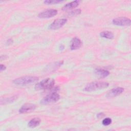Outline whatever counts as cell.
<instances>
[{"mask_svg": "<svg viewBox=\"0 0 131 131\" xmlns=\"http://www.w3.org/2000/svg\"><path fill=\"white\" fill-rule=\"evenodd\" d=\"M109 84L106 82H93L88 84L84 88V91L86 92H92L98 90L103 89L107 88Z\"/></svg>", "mask_w": 131, "mask_h": 131, "instance_id": "7a4b0ae2", "label": "cell"}, {"mask_svg": "<svg viewBox=\"0 0 131 131\" xmlns=\"http://www.w3.org/2000/svg\"><path fill=\"white\" fill-rule=\"evenodd\" d=\"M36 108L35 105L31 103H27L23 105L19 110L20 114H26L34 111Z\"/></svg>", "mask_w": 131, "mask_h": 131, "instance_id": "ba28073f", "label": "cell"}, {"mask_svg": "<svg viewBox=\"0 0 131 131\" xmlns=\"http://www.w3.org/2000/svg\"><path fill=\"white\" fill-rule=\"evenodd\" d=\"M40 119L39 118H34L32 119L28 124V126L30 128H34L39 125Z\"/></svg>", "mask_w": 131, "mask_h": 131, "instance_id": "4fadbf2b", "label": "cell"}, {"mask_svg": "<svg viewBox=\"0 0 131 131\" xmlns=\"http://www.w3.org/2000/svg\"><path fill=\"white\" fill-rule=\"evenodd\" d=\"M57 14L56 9H48L39 13L38 16L40 18H48L55 16Z\"/></svg>", "mask_w": 131, "mask_h": 131, "instance_id": "52a82bcc", "label": "cell"}, {"mask_svg": "<svg viewBox=\"0 0 131 131\" xmlns=\"http://www.w3.org/2000/svg\"><path fill=\"white\" fill-rule=\"evenodd\" d=\"M81 13V10L80 9H76L73 11H71L68 14L69 16H74L76 15H78Z\"/></svg>", "mask_w": 131, "mask_h": 131, "instance_id": "e0dca14e", "label": "cell"}, {"mask_svg": "<svg viewBox=\"0 0 131 131\" xmlns=\"http://www.w3.org/2000/svg\"><path fill=\"white\" fill-rule=\"evenodd\" d=\"M100 36L101 37L109 39H113L114 37L113 33L112 32H110L108 31H104L101 32L100 33Z\"/></svg>", "mask_w": 131, "mask_h": 131, "instance_id": "5bb4252c", "label": "cell"}, {"mask_svg": "<svg viewBox=\"0 0 131 131\" xmlns=\"http://www.w3.org/2000/svg\"><path fill=\"white\" fill-rule=\"evenodd\" d=\"M95 75L100 78H103L110 75V72L107 70L102 69H96L95 70Z\"/></svg>", "mask_w": 131, "mask_h": 131, "instance_id": "8fae6325", "label": "cell"}, {"mask_svg": "<svg viewBox=\"0 0 131 131\" xmlns=\"http://www.w3.org/2000/svg\"><path fill=\"white\" fill-rule=\"evenodd\" d=\"M60 99V96L57 92H52L43 97L40 101V104L47 105L55 103Z\"/></svg>", "mask_w": 131, "mask_h": 131, "instance_id": "277c9868", "label": "cell"}, {"mask_svg": "<svg viewBox=\"0 0 131 131\" xmlns=\"http://www.w3.org/2000/svg\"><path fill=\"white\" fill-rule=\"evenodd\" d=\"M17 97L16 96H13L8 98H5L4 99H1V104H6L8 103H10L14 102L16 99Z\"/></svg>", "mask_w": 131, "mask_h": 131, "instance_id": "9a60e30c", "label": "cell"}, {"mask_svg": "<svg viewBox=\"0 0 131 131\" xmlns=\"http://www.w3.org/2000/svg\"><path fill=\"white\" fill-rule=\"evenodd\" d=\"M82 45V42L81 40L77 38H73L70 44V49L71 50H75L79 49Z\"/></svg>", "mask_w": 131, "mask_h": 131, "instance_id": "30bf717a", "label": "cell"}, {"mask_svg": "<svg viewBox=\"0 0 131 131\" xmlns=\"http://www.w3.org/2000/svg\"><path fill=\"white\" fill-rule=\"evenodd\" d=\"M131 20L129 18L125 17H120L113 19L112 23L116 26H130Z\"/></svg>", "mask_w": 131, "mask_h": 131, "instance_id": "5b68a950", "label": "cell"}, {"mask_svg": "<svg viewBox=\"0 0 131 131\" xmlns=\"http://www.w3.org/2000/svg\"><path fill=\"white\" fill-rule=\"evenodd\" d=\"M38 80V78L35 76H24L19 77L14 79L13 81V83L16 85H24L27 84H31L37 82Z\"/></svg>", "mask_w": 131, "mask_h": 131, "instance_id": "3957f363", "label": "cell"}, {"mask_svg": "<svg viewBox=\"0 0 131 131\" xmlns=\"http://www.w3.org/2000/svg\"><path fill=\"white\" fill-rule=\"evenodd\" d=\"M112 122V119L110 118H106L102 120V124L104 126H107L111 124Z\"/></svg>", "mask_w": 131, "mask_h": 131, "instance_id": "ac0fdd59", "label": "cell"}, {"mask_svg": "<svg viewBox=\"0 0 131 131\" xmlns=\"http://www.w3.org/2000/svg\"><path fill=\"white\" fill-rule=\"evenodd\" d=\"M55 81L52 78H48L37 83L35 86V89L39 90H50L54 85Z\"/></svg>", "mask_w": 131, "mask_h": 131, "instance_id": "6da1fadb", "label": "cell"}, {"mask_svg": "<svg viewBox=\"0 0 131 131\" xmlns=\"http://www.w3.org/2000/svg\"><path fill=\"white\" fill-rule=\"evenodd\" d=\"M124 91V89L121 87H117L110 90L106 94L107 98H113L120 95Z\"/></svg>", "mask_w": 131, "mask_h": 131, "instance_id": "9c48e42d", "label": "cell"}, {"mask_svg": "<svg viewBox=\"0 0 131 131\" xmlns=\"http://www.w3.org/2000/svg\"><path fill=\"white\" fill-rule=\"evenodd\" d=\"M80 1H74L73 2H71L69 3H68L67 4H66L62 8V10L63 11H66V10H70L73 8H75L76 7H77L79 3H80Z\"/></svg>", "mask_w": 131, "mask_h": 131, "instance_id": "7c38bea8", "label": "cell"}, {"mask_svg": "<svg viewBox=\"0 0 131 131\" xmlns=\"http://www.w3.org/2000/svg\"><path fill=\"white\" fill-rule=\"evenodd\" d=\"M64 49V46L63 45H60V47H59V49L60 50H63Z\"/></svg>", "mask_w": 131, "mask_h": 131, "instance_id": "7402d4cb", "label": "cell"}, {"mask_svg": "<svg viewBox=\"0 0 131 131\" xmlns=\"http://www.w3.org/2000/svg\"><path fill=\"white\" fill-rule=\"evenodd\" d=\"M104 113H99L98 114H97V117L98 118H102V117H103L104 116Z\"/></svg>", "mask_w": 131, "mask_h": 131, "instance_id": "d6986e66", "label": "cell"}, {"mask_svg": "<svg viewBox=\"0 0 131 131\" xmlns=\"http://www.w3.org/2000/svg\"><path fill=\"white\" fill-rule=\"evenodd\" d=\"M63 2L61 0H47L43 2V3L46 5H53L59 3L60 2Z\"/></svg>", "mask_w": 131, "mask_h": 131, "instance_id": "2e32d148", "label": "cell"}, {"mask_svg": "<svg viewBox=\"0 0 131 131\" xmlns=\"http://www.w3.org/2000/svg\"><path fill=\"white\" fill-rule=\"evenodd\" d=\"M67 19L66 18L56 19L53 22H52L49 27V28L51 30H57L61 28L63 26L66 24Z\"/></svg>", "mask_w": 131, "mask_h": 131, "instance_id": "8992f818", "label": "cell"}, {"mask_svg": "<svg viewBox=\"0 0 131 131\" xmlns=\"http://www.w3.org/2000/svg\"><path fill=\"white\" fill-rule=\"evenodd\" d=\"M13 42V40H12L11 39H8L7 42H6V44L7 45H10L11 43Z\"/></svg>", "mask_w": 131, "mask_h": 131, "instance_id": "44dd1931", "label": "cell"}, {"mask_svg": "<svg viewBox=\"0 0 131 131\" xmlns=\"http://www.w3.org/2000/svg\"><path fill=\"white\" fill-rule=\"evenodd\" d=\"M0 68H1V71H4V70H6V67L4 64H1L0 65Z\"/></svg>", "mask_w": 131, "mask_h": 131, "instance_id": "ffe728a7", "label": "cell"}]
</instances>
